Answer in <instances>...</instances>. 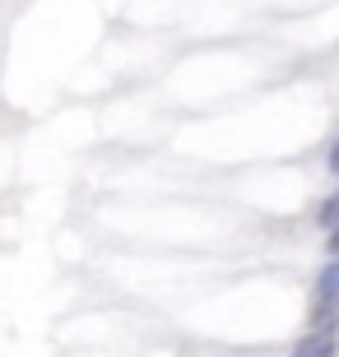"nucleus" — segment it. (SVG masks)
I'll list each match as a JSON object with an SVG mask.
<instances>
[{
    "mask_svg": "<svg viewBox=\"0 0 339 357\" xmlns=\"http://www.w3.org/2000/svg\"><path fill=\"white\" fill-rule=\"evenodd\" d=\"M312 330H339V255L316 274L312 288Z\"/></svg>",
    "mask_w": 339,
    "mask_h": 357,
    "instance_id": "obj_1",
    "label": "nucleus"
},
{
    "mask_svg": "<svg viewBox=\"0 0 339 357\" xmlns=\"http://www.w3.org/2000/svg\"><path fill=\"white\" fill-rule=\"evenodd\" d=\"M293 357H339V330H312L293 344Z\"/></svg>",
    "mask_w": 339,
    "mask_h": 357,
    "instance_id": "obj_2",
    "label": "nucleus"
},
{
    "mask_svg": "<svg viewBox=\"0 0 339 357\" xmlns=\"http://www.w3.org/2000/svg\"><path fill=\"white\" fill-rule=\"evenodd\" d=\"M316 223L326 227V232H330V227L339 223V190H335V195L326 199V204H321V209H316Z\"/></svg>",
    "mask_w": 339,
    "mask_h": 357,
    "instance_id": "obj_3",
    "label": "nucleus"
},
{
    "mask_svg": "<svg viewBox=\"0 0 339 357\" xmlns=\"http://www.w3.org/2000/svg\"><path fill=\"white\" fill-rule=\"evenodd\" d=\"M326 167H330V172L339 176V139H335V144H330V158H326Z\"/></svg>",
    "mask_w": 339,
    "mask_h": 357,
    "instance_id": "obj_4",
    "label": "nucleus"
},
{
    "mask_svg": "<svg viewBox=\"0 0 339 357\" xmlns=\"http://www.w3.org/2000/svg\"><path fill=\"white\" fill-rule=\"evenodd\" d=\"M326 246H330V255H339V223L330 227V237H326Z\"/></svg>",
    "mask_w": 339,
    "mask_h": 357,
    "instance_id": "obj_5",
    "label": "nucleus"
}]
</instances>
